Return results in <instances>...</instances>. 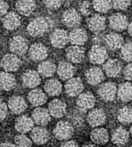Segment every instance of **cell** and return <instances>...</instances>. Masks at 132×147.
<instances>
[{"mask_svg": "<svg viewBox=\"0 0 132 147\" xmlns=\"http://www.w3.org/2000/svg\"><path fill=\"white\" fill-rule=\"evenodd\" d=\"M40 77L38 71L33 70H29L23 73L22 76V82L25 87L28 88H35L40 85Z\"/></svg>", "mask_w": 132, "mask_h": 147, "instance_id": "obj_24", "label": "cell"}, {"mask_svg": "<svg viewBox=\"0 0 132 147\" xmlns=\"http://www.w3.org/2000/svg\"><path fill=\"white\" fill-rule=\"evenodd\" d=\"M32 119L38 126L44 127L50 121L51 115L49 110L44 107H38L32 111Z\"/></svg>", "mask_w": 132, "mask_h": 147, "instance_id": "obj_14", "label": "cell"}, {"mask_svg": "<svg viewBox=\"0 0 132 147\" xmlns=\"http://www.w3.org/2000/svg\"><path fill=\"white\" fill-rule=\"evenodd\" d=\"M65 93L70 97L78 96L84 90V85L79 77H73L67 80L65 85Z\"/></svg>", "mask_w": 132, "mask_h": 147, "instance_id": "obj_8", "label": "cell"}, {"mask_svg": "<svg viewBox=\"0 0 132 147\" xmlns=\"http://www.w3.org/2000/svg\"><path fill=\"white\" fill-rule=\"evenodd\" d=\"M35 7L36 5L34 0H18L15 4L18 13L24 16L31 15L35 10Z\"/></svg>", "mask_w": 132, "mask_h": 147, "instance_id": "obj_28", "label": "cell"}, {"mask_svg": "<svg viewBox=\"0 0 132 147\" xmlns=\"http://www.w3.org/2000/svg\"><path fill=\"white\" fill-rule=\"evenodd\" d=\"M117 93V86L114 82H106L101 85L98 90V94L102 100L112 102L115 99Z\"/></svg>", "mask_w": 132, "mask_h": 147, "instance_id": "obj_7", "label": "cell"}, {"mask_svg": "<svg viewBox=\"0 0 132 147\" xmlns=\"http://www.w3.org/2000/svg\"><path fill=\"white\" fill-rule=\"evenodd\" d=\"M60 147H79V144L75 140H65L62 143Z\"/></svg>", "mask_w": 132, "mask_h": 147, "instance_id": "obj_46", "label": "cell"}, {"mask_svg": "<svg viewBox=\"0 0 132 147\" xmlns=\"http://www.w3.org/2000/svg\"><path fill=\"white\" fill-rule=\"evenodd\" d=\"M1 121H4L7 115V105L4 102H1Z\"/></svg>", "mask_w": 132, "mask_h": 147, "instance_id": "obj_44", "label": "cell"}, {"mask_svg": "<svg viewBox=\"0 0 132 147\" xmlns=\"http://www.w3.org/2000/svg\"><path fill=\"white\" fill-rule=\"evenodd\" d=\"M95 98L93 94L90 92H84L82 93L76 99V105L78 108L82 111H87L90 110L95 106Z\"/></svg>", "mask_w": 132, "mask_h": 147, "instance_id": "obj_11", "label": "cell"}, {"mask_svg": "<svg viewBox=\"0 0 132 147\" xmlns=\"http://www.w3.org/2000/svg\"><path fill=\"white\" fill-rule=\"evenodd\" d=\"M62 86L61 82L56 79H51L46 82L44 85V90L46 94L51 96H56L60 94Z\"/></svg>", "mask_w": 132, "mask_h": 147, "instance_id": "obj_32", "label": "cell"}, {"mask_svg": "<svg viewBox=\"0 0 132 147\" xmlns=\"http://www.w3.org/2000/svg\"><path fill=\"white\" fill-rule=\"evenodd\" d=\"M127 17L120 13H114L109 18V26L115 31H123L129 26Z\"/></svg>", "mask_w": 132, "mask_h": 147, "instance_id": "obj_13", "label": "cell"}, {"mask_svg": "<svg viewBox=\"0 0 132 147\" xmlns=\"http://www.w3.org/2000/svg\"><path fill=\"white\" fill-rule=\"evenodd\" d=\"M89 60L92 64L104 63L108 58V52L105 47L95 44L91 47L88 54Z\"/></svg>", "mask_w": 132, "mask_h": 147, "instance_id": "obj_4", "label": "cell"}, {"mask_svg": "<svg viewBox=\"0 0 132 147\" xmlns=\"http://www.w3.org/2000/svg\"><path fill=\"white\" fill-rule=\"evenodd\" d=\"M131 147H132V146H131Z\"/></svg>", "mask_w": 132, "mask_h": 147, "instance_id": "obj_51", "label": "cell"}, {"mask_svg": "<svg viewBox=\"0 0 132 147\" xmlns=\"http://www.w3.org/2000/svg\"><path fill=\"white\" fill-rule=\"evenodd\" d=\"M87 27L91 32L98 33L106 28V18L99 14H95L90 17L87 20Z\"/></svg>", "mask_w": 132, "mask_h": 147, "instance_id": "obj_19", "label": "cell"}, {"mask_svg": "<svg viewBox=\"0 0 132 147\" xmlns=\"http://www.w3.org/2000/svg\"><path fill=\"white\" fill-rule=\"evenodd\" d=\"M52 26V20L44 17H38L29 22L27 30L31 36L40 37L44 35Z\"/></svg>", "mask_w": 132, "mask_h": 147, "instance_id": "obj_1", "label": "cell"}, {"mask_svg": "<svg viewBox=\"0 0 132 147\" xmlns=\"http://www.w3.org/2000/svg\"><path fill=\"white\" fill-rule=\"evenodd\" d=\"M3 27L7 30H15L21 25V17L15 12L7 13L2 18Z\"/></svg>", "mask_w": 132, "mask_h": 147, "instance_id": "obj_26", "label": "cell"}, {"mask_svg": "<svg viewBox=\"0 0 132 147\" xmlns=\"http://www.w3.org/2000/svg\"><path fill=\"white\" fill-rule=\"evenodd\" d=\"M9 5L5 0H1V16L4 17L7 13Z\"/></svg>", "mask_w": 132, "mask_h": 147, "instance_id": "obj_45", "label": "cell"}, {"mask_svg": "<svg viewBox=\"0 0 132 147\" xmlns=\"http://www.w3.org/2000/svg\"><path fill=\"white\" fill-rule=\"evenodd\" d=\"M34 121L32 118L23 115L15 120V128L19 133L25 134L31 132L34 128Z\"/></svg>", "mask_w": 132, "mask_h": 147, "instance_id": "obj_22", "label": "cell"}, {"mask_svg": "<svg viewBox=\"0 0 132 147\" xmlns=\"http://www.w3.org/2000/svg\"><path fill=\"white\" fill-rule=\"evenodd\" d=\"M75 67L70 62L61 61L57 67V74L62 80H68L73 78L75 74Z\"/></svg>", "mask_w": 132, "mask_h": 147, "instance_id": "obj_18", "label": "cell"}, {"mask_svg": "<svg viewBox=\"0 0 132 147\" xmlns=\"http://www.w3.org/2000/svg\"><path fill=\"white\" fill-rule=\"evenodd\" d=\"M130 132H131V136H132V126L131 127V128H130Z\"/></svg>", "mask_w": 132, "mask_h": 147, "instance_id": "obj_50", "label": "cell"}, {"mask_svg": "<svg viewBox=\"0 0 132 147\" xmlns=\"http://www.w3.org/2000/svg\"><path fill=\"white\" fill-rule=\"evenodd\" d=\"M129 140V132L123 127H117L113 131L112 141L117 146H123Z\"/></svg>", "mask_w": 132, "mask_h": 147, "instance_id": "obj_31", "label": "cell"}, {"mask_svg": "<svg viewBox=\"0 0 132 147\" xmlns=\"http://www.w3.org/2000/svg\"><path fill=\"white\" fill-rule=\"evenodd\" d=\"M16 85V80L13 74L9 72H1V89L5 91H9L13 89Z\"/></svg>", "mask_w": 132, "mask_h": 147, "instance_id": "obj_34", "label": "cell"}, {"mask_svg": "<svg viewBox=\"0 0 132 147\" xmlns=\"http://www.w3.org/2000/svg\"><path fill=\"white\" fill-rule=\"evenodd\" d=\"M64 0H43L44 5L50 10H57L62 6Z\"/></svg>", "mask_w": 132, "mask_h": 147, "instance_id": "obj_41", "label": "cell"}, {"mask_svg": "<svg viewBox=\"0 0 132 147\" xmlns=\"http://www.w3.org/2000/svg\"><path fill=\"white\" fill-rule=\"evenodd\" d=\"M104 43L107 48L113 51L121 49L124 44L122 35L117 32H109L104 37Z\"/></svg>", "mask_w": 132, "mask_h": 147, "instance_id": "obj_17", "label": "cell"}, {"mask_svg": "<svg viewBox=\"0 0 132 147\" xmlns=\"http://www.w3.org/2000/svg\"><path fill=\"white\" fill-rule=\"evenodd\" d=\"M62 22L68 28H76L82 22L81 13L74 8L68 9L62 14Z\"/></svg>", "mask_w": 132, "mask_h": 147, "instance_id": "obj_3", "label": "cell"}, {"mask_svg": "<svg viewBox=\"0 0 132 147\" xmlns=\"http://www.w3.org/2000/svg\"><path fill=\"white\" fill-rule=\"evenodd\" d=\"M21 60L15 54L5 55L1 61V66L6 72L16 71L21 67Z\"/></svg>", "mask_w": 132, "mask_h": 147, "instance_id": "obj_5", "label": "cell"}, {"mask_svg": "<svg viewBox=\"0 0 132 147\" xmlns=\"http://www.w3.org/2000/svg\"><path fill=\"white\" fill-rule=\"evenodd\" d=\"M117 120L123 124H129L132 123V107L125 106L118 110Z\"/></svg>", "mask_w": 132, "mask_h": 147, "instance_id": "obj_36", "label": "cell"}, {"mask_svg": "<svg viewBox=\"0 0 132 147\" xmlns=\"http://www.w3.org/2000/svg\"><path fill=\"white\" fill-rule=\"evenodd\" d=\"M121 57L127 62H132V42H127L121 49Z\"/></svg>", "mask_w": 132, "mask_h": 147, "instance_id": "obj_38", "label": "cell"}, {"mask_svg": "<svg viewBox=\"0 0 132 147\" xmlns=\"http://www.w3.org/2000/svg\"><path fill=\"white\" fill-rule=\"evenodd\" d=\"M107 119V115L104 110L101 108H95L91 110L88 113L87 121L90 126L92 127H97L104 125Z\"/></svg>", "mask_w": 132, "mask_h": 147, "instance_id": "obj_10", "label": "cell"}, {"mask_svg": "<svg viewBox=\"0 0 132 147\" xmlns=\"http://www.w3.org/2000/svg\"><path fill=\"white\" fill-rule=\"evenodd\" d=\"M90 138L94 144L97 145H104L109 140V133L105 128H95L91 132Z\"/></svg>", "mask_w": 132, "mask_h": 147, "instance_id": "obj_30", "label": "cell"}, {"mask_svg": "<svg viewBox=\"0 0 132 147\" xmlns=\"http://www.w3.org/2000/svg\"><path fill=\"white\" fill-rule=\"evenodd\" d=\"M32 140L37 145H43L49 141L50 138L49 131L44 127H35L30 132Z\"/></svg>", "mask_w": 132, "mask_h": 147, "instance_id": "obj_16", "label": "cell"}, {"mask_svg": "<svg viewBox=\"0 0 132 147\" xmlns=\"http://www.w3.org/2000/svg\"><path fill=\"white\" fill-rule=\"evenodd\" d=\"M28 100L35 107H40L46 102V94L40 89L35 88L28 94Z\"/></svg>", "mask_w": 132, "mask_h": 147, "instance_id": "obj_29", "label": "cell"}, {"mask_svg": "<svg viewBox=\"0 0 132 147\" xmlns=\"http://www.w3.org/2000/svg\"><path fill=\"white\" fill-rule=\"evenodd\" d=\"M79 13L84 16H88L91 13V5L88 1H83L79 5Z\"/></svg>", "mask_w": 132, "mask_h": 147, "instance_id": "obj_42", "label": "cell"}, {"mask_svg": "<svg viewBox=\"0 0 132 147\" xmlns=\"http://www.w3.org/2000/svg\"><path fill=\"white\" fill-rule=\"evenodd\" d=\"M130 5V0H112V6L116 10H125Z\"/></svg>", "mask_w": 132, "mask_h": 147, "instance_id": "obj_40", "label": "cell"}, {"mask_svg": "<svg viewBox=\"0 0 132 147\" xmlns=\"http://www.w3.org/2000/svg\"><path fill=\"white\" fill-rule=\"evenodd\" d=\"M50 40L52 46L56 48H63L69 41V34L62 29H57L50 36Z\"/></svg>", "mask_w": 132, "mask_h": 147, "instance_id": "obj_12", "label": "cell"}, {"mask_svg": "<svg viewBox=\"0 0 132 147\" xmlns=\"http://www.w3.org/2000/svg\"><path fill=\"white\" fill-rule=\"evenodd\" d=\"M29 55L33 61H44L48 56V49L44 44L35 43L29 49Z\"/></svg>", "mask_w": 132, "mask_h": 147, "instance_id": "obj_15", "label": "cell"}, {"mask_svg": "<svg viewBox=\"0 0 132 147\" xmlns=\"http://www.w3.org/2000/svg\"><path fill=\"white\" fill-rule=\"evenodd\" d=\"M88 36L87 33L82 28L76 27L70 31L69 33V41L73 45L76 46H82L87 41Z\"/></svg>", "mask_w": 132, "mask_h": 147, "instance_id": "obj_23", "label": "cell"}, {"mask_svg": "<svg viewBox=\"0 0 132 147\" xmlns=\"http://www.w3.org/2000/svg\"><path fill=\"white\" fill-rule=\"evenodd\" d=\"M28 41L23 37L18 35L13 37L10 42V49L13 54L20 56L23 55L28 50Z\"/></svg>", "mask_w": 132, "mask_h": 147, "instance_id": "obj_9", "label": "cell"}, {"mask_svg": "<svg viewBox=\"0 0 132 147\" xmlns=\"http://www.w3.org/2000/svg\"><path fill=\"white\" fill-rule=\"evenodd\" d=\"M57 70L56 65L52 60H44L38 66V71L40 75L44 77H49L54 75Z\"/></svg>", "mask_w": 132, "mask_h": 147, "instance_id": "obj_33", "label": "cell"}, {"mask_svg": "<svg viewBox=\"0 0 132 147\" xmlns=\"http://www.w3.org/2000/svg\"><path fill=\"white\" fill-rule=\"evenodd\" d=\"M54 136L59 140H68L74 136V129L70 122L61 121L54 129Z\"/></svg>", "mask_w": 132, "mask_h": 147, "instance_id": "obj_2", "label": "cell"}, {"mask_svg": "<svg viewBox=\"0 0 132 147\" xmlns=\"http://www.w3.org/2000/svg\"><path fill=\"white\" fill-rule=\"evenodd\" d=\"M65 56L71 63H81L85 58V50L81 46H70L65 51Z\"/></svg>", "mask_w": 132, "mask_h": 147, "instance_id": "obj_6", "label": "cell"}, {"mask_svg": "<svg viewBox=\"0 0 132 147\" xmlns=\"http://www.w3.org/2000/svg\"><path fill=\"white\" fill-rule=\"evenodd\" d=\"M1 147H16L15 144L10 142H4L1 144Z\"/></svg>", "mask_w": 132, "mask_h": 147, "instance_id": "obj_47", "label": "cell"}, {"mask_svg": "<svg viewBox=\"0 0 132 147\" xmlns=\"http://www.w3.org/2000/svg\"><path fill=\"white\" fill-rule=\"evenodd\" d=\"M8 108L14 114L20 115L27 108V104L25 99L21 96H13L9 99Z\"/></svg>", "mask_w": 132, "mask_h": 147, "instance_id": "obj_21", "label": "cell"}, {"mask_svg": "<svg viewBox=\"0 0 132 147\" xmlns=\"http://www.w3.org/2000/svg\"><path fill=\"white\" fill-rule=\"evenodd\" d=\"M123 77L126 80H132V63H131L128 64V65L124 68Z\"/></svg>", "mask_w": 132, "mask_h": 147, "instance_id": "obj_43", "label": "cell"}, {"mask_svg": "<svg viewBox=\"0 0 132 147\" xmlns=\"http://www.w3.org/2000/svg\"><path fill=\"white\" fill-rule=\"evenodd\" d=\"M85 78L89 84L98 85L104 80V71L98 67H92L86 71Z\"/></svg>", "mask_w": 132, "mask_h": 147, "instance_id": "obj_27", "label": "cell"}, {"mask_svg": "<svg viewBox=\"0 0 132 147\" xmlns=\"http://www.w3.org/2000/svg\"><path fill=\"white\" fill-rule=\"evenodd\" d=\"M128 31H129V33L132 36V22L128 26Z\"/></svg>", "mask_w": 132, "mask_h": 147, "instance_id": "obj_49", "label": "cell"}, {"mask_svg": "<svg viewBox=\"0 0 132 147\" xmlns=\"http://www.w3.org/2000/svg\"><path fill=\"white\" fill-rule=\"evenodd\" d=\"M92 7L101 13L109 12L112 7V0H92Z\"/></svg>", "mask_w": 132, "mask_h": 147, "instance_id": "obj_37", "label": "cell"}, {"mask_svg": "<svg viewBox=\"0 0 132 147\" xmlns=\"http://www.w3.org/2000/svg\"><path fill=\"white\" fill-rule=\"evenodd\" d=\"M66 108L65 103L60 99H54L49 105V113L56 119L63 117L66 113Z\"/></svg>", "mask_w": 132, "mask_h": 147, "instance_id": "obj_25", "label": "cell"}, {"mask_svg": "<svg viewBox=\"0 0 132 147\" xmlns=\"http://www.w3.org/2000/svg\"><path fill=\"white\" fill-rule=\"evenodd\" d=\"M117 96L123 102H130L132 100V83L124 82L119 85Z\"/></svg>", "mask_w": 132, "mask_h": 147, "instance_id": "obj_35", "label": "cell"}, {"mask_svg": "<svg viewBox=\"0 0 132 147\" xmlns=\"http://www.w3.org/2000/svg\"><path fill=\"white\" fill-rule=\"evenodd\" d=\"M82 147H98L97 146V144H91V143H87V144H84Z\"/></svg>", "mask_w": 132, "mask_h": 147, "instance_id": "obj_48", "label": "cell"}, {"mask_svg": "<svg viewBox=\"0 0 132 147\" xmlns=\"http://www.w3.org/2000/svg\"><path fill=\"white\" fill-rule=\"evenodd\" d=\"M103 70L109 77H117L122 71V65L116 59H109L104 63Z\"/></svg>", "mask_w": 132, "mask_h": 147, "instance_id": "obj_20", "label": "cell"}, {"mask_svg": "<svg viewBox=\"0 0 132 147\" xmlns=\"http://www.w3.org/2000/svg\"><path fill=\"white\" fill-rule=\"evenodd\" d=\"M15 145L16 147H32V141L24 134H20L15 137Z\"/></svg>", "mask_w": 132, "mask_h": 147, "instance_id": "obj_39", "label": "cell"}]
</instances>
